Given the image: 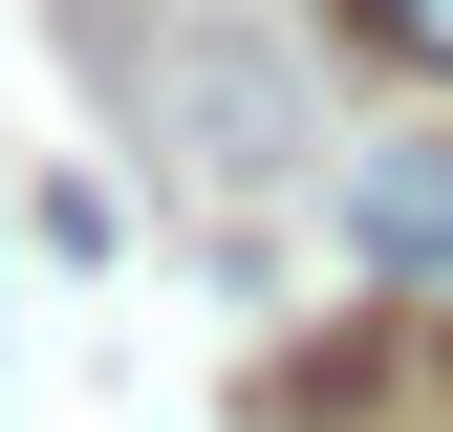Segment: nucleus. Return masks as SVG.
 Wrapping results in <instances>:
<instances>
[{"label":"nucleus","mask_w":453,"mask_h":432,"mask_svg":"<svg viewBox=\"0 0 453 432\" xmlns=\"http://www.w3.org/2000/svg\"><path fill=\"white\" fill-rule=\"evenodd\" d=\"M346 238L388 259V282H453V151H367V174H346Z\"/></svg>","instance_id":"1"},{"label":"nucleus","mask_w":453,"mask_h":432,"mask_svg":"<svg viewBox=\"0 0 453 432\" xmlns=\"http://www.w3.org/2000/svg\"><path fill=\"white\" fill-rule=\"evenodd\" d=\"M346 43H388L411 87H453V0H346Z\"/></svg>","instance_id":"2"}]
</instances>
